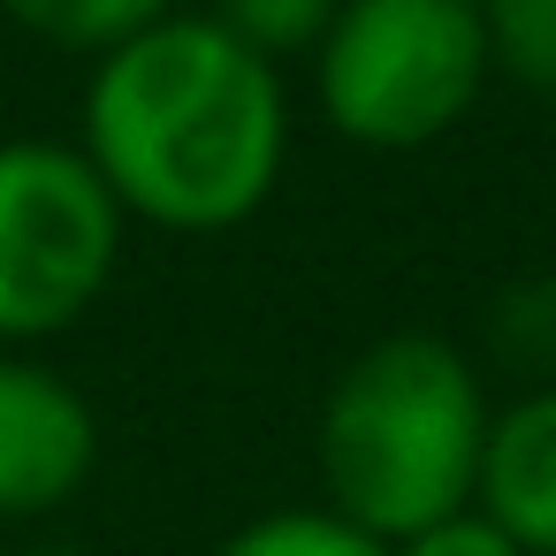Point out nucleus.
I'll list each match as a JSON object with an SVG mask.
<instances>
[{"label":"nucleus","mask_w":556,"mask_h":556,"mask_svg":"<svg viewBox=\"0 0 556 556\" xmlns=\"http://www.w3.org/2000/svg\"><path fill=\"white\" fill-rule=\"evenodd\" d=\"M123 222L222 237L252 222L290 161L282 70L237 47L214 16H168L92 62L85 146Z\"/></svg>","instance_id":"nucleus-1"},{"label":"nucleus","mask_w":556,"mask_h":556,"mask_svg":"<svg viewBox=\"0 0 556 556\" xmlns=\"http://www.w3.org/2000/svg\"><path fill=\"white\" fill-rule=\"evenodd\" d=\"M488 442V389L472 358L427 328L374 336L320 396L313 465L343 526L396 548L434 518L472 510V472Z\"/></svg>","instance_id":"nucleus-2"},{"label":"nucleus","mask_w":556,"mask_h":556,"mask_svg":"<svg viewBox=\"0 0 556 556\" xmlns=\"http://www.w3.org/2000/svg\"><path fill=\"white\" fill-rule=\"evenodd\" d=\"M480 0H343L313 47L320 115L366 153H419L450 138L488 92Z\"/></svg>","instance_id":"nucleus-3"},{"label":"nucleus","mask_w":556,"mask_h":556,"mask_svg":"<svg viewBox=\"0 0 556 556\" xmlns=\"http://www.w3.org/2000/svg\"><path fill=\"white\" fill-rule=\"evenodd\" d=\"M123 260V206L62 138H0V343L77 328Z\"/></svg>","instance_id":"nucleus-4"},{"label":"nucleus","mask_w":556,"mask_h":556,"mask_svg":"<svg viewBox=\"0 0 556 556\" xmlns=\"http://www.w3.org/2000/svg\"><path fill=\"white\" fill-rule=\"evenodd\" d=\"M100 465V419L77 381L0 351V518H47L85 495Z\"/></svg>","instance_id":"nucleus-5"},{"label":"nucleus","mask_w":556,"mask_h":556,"mask_svg":"<svg viewBox=\"0 0 556 556\" xmlns=\"http://www.w3.org/2000/svg\"><path fill=\"white\" fill-rule=\"evenodd\" d=\"M472 510L510 533L526 556H556V381L488 412Z\"/></svg>","instance_id":"nucleus-6"},{"label":"nucleus","mask_w":556,"mask_h":556,"mask_svg":"<svg viewBox=\"0 0 556 556\" xmlns=\"http://www.w3.org/2000/svg\"><path fill=\"white\" fill-rule=\"evenodd\" d=\"M24 39L54 47V54H85V62H108L115 47H130L138 31L168 24L176 0H0Z\"/></svg>","instance_id":"nucleus-7"},{"label":"nucleus","mask_w":556,"mask_h":556,"mask_svg":"<svg viewBox=\"0 0 556 556\" xmlns=\"http://www.w3.org/2000/svg\"><path fill=\"white\" fill-rule=\"evenodd\" d=\"M214 556H389V548L366 541L358 526H343L320 503H290V510H260L237 533H222Z\"/></svg>","instance_id":"nucleus-8"},{"label":"nucleus","mask_w":556,"mask_h":556,"mask_svg":"<svg viewBox=\"0 0 556 556\" xmlns=\"http://www.w3.org/2000/svg\"><path fill=\"white\" fill-rule=\"evenodd\" d=\"M488 70L556 100V0H480Z\"/></svg>","instance_id":"nucleus-9"},{"label":"nucleus","mask_w":556,"mask_h":556,"mask_svg":"<svg viewBox=\"0 0 556 556\" xmlns=\"http://www.w3.org/2000/svg\"><path fill=\"white\" fill-rule=\"evenodd\" d=\"M343 0H214V24L252 47L260 62H290V54H313L328 39Z\"/></svg>","instance_id":"nucleus-10"},{"label":"nucleus","mask_w":556,"mask_h":556,"mask_svg":"<svg viewBox=\"0 0 556 556\" xmlns=\"http://www.w3.org/2000/svg\"><path fill=\"white\" fill-rule=\"evenodd\" d=\"M389 556H526L510 533H495L480 510H457V518H434L427 533H412V541H396Z\"/></svg>","instance_id":"nucleus-11"},{"label":"nucleus","mask_w":556,"mask_h":556,"mask_svg":"<svg viewBox=\"0 0 556 556\" xmlns=\"http://www.w3.org/2000/svg\"><path fill=\"white\" fill-rule=\"evenodd\" d=\"M31 556H100V548H77V541H47V548H31Z\"/></svg>","instance_id":"nucleus-12"}]
</instances>
